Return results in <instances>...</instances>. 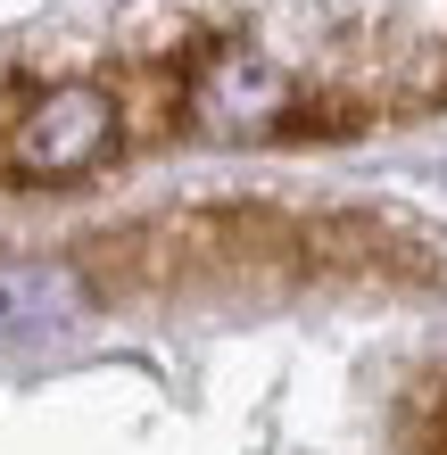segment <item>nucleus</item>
I'll use <instances>...</instances> for the list:
<instances>
[{"instance_id": "1", "label": "nucleus", "mask_w": 447, "mask_h": 455, "mask_svg": "<svg viewBox=\"0 0 447 455\" xmlns=\"http://www.w3.org/2000/svg\"><path fill=\"white\" fill-rule=\"evenodd\" d=\"M108 141H116V100L100 92V84H59V92H42L34 108L17 116L9 157H17L34 182H67V174L100 166Z\"/></svg>"}, {"instance_id": "4", "label": "nucleus", "mask_w": 447, "mask_h": 455, "mask_svg": "<svg viewBox=\"0 0 447 455\" xmlns=\"http://www.w3.org/2000/svg\"><path fill=\"white\" fill-rule=\"evenodd\" d=\"M266 132H274V141H356V132H364V108H356V100H339V92L299 100V108L282 100Z\"/></svg>"}, {"instance_id": "5", "label": "nucleus", "mask_w": 447, "mask_h": 455, "mask_svg": "<svg viewBox=\"0 0 447 455\" xmlns=\"http://www.w3.org/2000/svg\"><path fill=\"white\" fill-rule=\"evenodd\" d=\"M398 439H406V455H447V372H431V381L406 389Z\"/></svg>"}, {"instance_id": "2", "label": "nucleus", "mask_w": 447, "mask_h": 455, "mask_svg": "<svg viewBox=\"0 0 447 455\" xmlns=\"http://www.w3.org/2000/svg\"><path fill=\"white\" fill-rule=\"evenodd\" d=\"M84 323L75 265H0V347H50Z\"/></svg>"}, {"instance_id": "3", "label": "nucleus", "mask_w": 447, "mask_h": 455, "mask_svg": "<svg viewBox=\"0 0 447 455\" xmlns=\"http://www.w3.org/2000/svg\"><path fill=\"white\" fill-rule=\"evenodd\" d=\"M274 108H282V84H274L257 59H224V67L199 84V116H207V124H249V116L274 124Z\"/></svg>"}]
</instances>
